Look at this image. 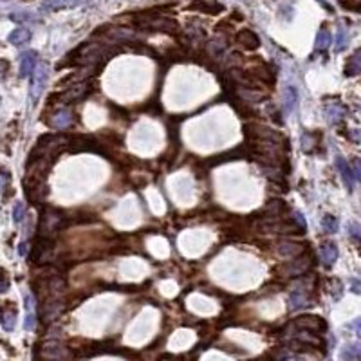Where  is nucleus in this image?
<instances>
[{
	"instance_id": "16",
	"label": "nucleus",
	"mask_w": 361,
	"mask_h": 361,
	"mask_svg": "<svg viewBox=\"0 0 361 361\" xmlns=\"http://www.w3.org/2000/svg\"><path fill=\"white\" fill-rule=\"evenodd\" d=\"M71 123H72V114L67 110V108L58 110L54 114V118H52V127H56V128H67Z\"/></svg>"
},
{
	"instance_id": "23",
	"label": "nucleus",
	"mask_w": 361,
	"mask_h": 361,
	"mask_svg": "<svg viewBox=\"0 0 361 361\" xmlns=\"http://www.w3.org/2000/svg\"><path fill=\"white\" fill-rule=\"evenodd\" d=\"M44 356H47V357H62V356H64V347L58 345V342L47 343V345L44 347Z\"/></svg>"
},
{
	"instance_id": "4",
	"label": "nucleus",
	"mask_w": 361,
	"mask_h": 361,
	"mask_svg": "<svg viewBox=\"0 0 361 361\" xmlns=\"http://www.w3.org/2000/svg\"><path fill=\"white\" fill-rule=\"evenodd\" d=\"M31 78V87H29V94H31L33 103H36L44 92L45 81H47V67L45 65H36L33 74L29 76Z\"/></svg>"
},
{
	"instance_id": "19",
	"label": "nucleus",
	"mask_w": 361,
	"mask_h": 361,
	"mask_svg": "<svg viewBox=\"0 0 361 361\" xmlns=\"http://www.w3.org/2000/svg\"><path fill=\"white\" fill-rule=\"evenodd\" d=\"M284 101H286V110L287 112H293L296 108V103H298V92L294 87H287L284 91Z\"/></svg>"
},
{
	"instance_id": "28",
	"label": "nucleus",
	"mask_w": 361,
	"mask_h": 361,
	"mask_svg": "<svg viewBox=\"0 0 361 361\" xmlns=\"http://www.w3.org/2000/svg\"><path fill=\"white\" fill-rule=\"evenodd\" d=\"M342 357L343 359H357V357H359V347L357 345H349V349H345L342 352Z\"/></svg>"
},
{
	"instance_id": "8",
	"label": "nucleus",
	"mask_w": 361,
	"mask_h": 361,
	"mask_svg": "<svg viewBox=\"0 0 361 361\" xmlns=\"http://www.w3.org/2000/svg\"><path fill=\"white\" fill-rule=\"evenodd\" d=\"M235 40H237V44L246 47L247 51H255V49L260 47V38H258L251 29H242V31H238L237 36H235Z\"/></svg>"
},
{
	"instance_id": "15",
	"label": "nucleus",
	"mask_w": 361,
	"mask_h": 361,
	"mask_svg": "<svg viewBox=\"0 0 361 361\" xmlns=\"http://www.w3.org/2000/svg\"><path fill=\"white\" fill-rule=\"evenodd\" d=\"M0 325L4 327L6 330H13L16 325V309L13 307H6L2 313H0Z\"/></svg>"
},
{
	"instance_id": "20",
	"label": "nucleus",
	"mask_w": 361,
	"mask_h": 361,
	"mask_svg": "<svg viewBox=\"0 0 361 361\" xmlns=\"http://www.w3.org/2000/svg\"><path fill=\"white\" fill-rule=\"evenodd\" d=\"M327 116H329L330 123H338V121L345 116V108H343L342 105L334 103V105H330V107L327 108Z\"/></svg>"
},
{
	"instance_id": "7",
	"label": "nucleus",
	"mask_w": 361,
	"mask_h": 361,
	"mask_svg": "<svg viewBox=\"0 0 361 361\" xmlns=\"http://www.w3.org/2000/svg\"><path fill=\"white\" fill-rule=\"evenodd\" d=\"M62 311H64V302L62 300H56V298H51V300H47V302L44 303V307H42V320H44L45 323L52 322V320H56V318L62 314Z\"/></svg>"
},
{
	"instance_id": "3",
	"label": "nucleus",
	"mask_w": 361,
	"mask_h": 361,
	"mask_svg": "<svg viewBox=\"0 0 361 361\" xmlns=\"http://www.w3.org/2000/svg\"><path fill=\"white\" fill-rule=\"evenodd\" d=\"M293 325L296 327V329L309 330V332H313V334H318V332L323 334V332H327V329H329V325H327V322L322 316H313V314L296 318V320L293 322Z\"/></svg>"
},
{
	"instance_id": "13",
	"label": "nucleus",
	"mask_w": 361,
	"mask_h": 361,
	"mask_svg": "<svg viewBox=\"0 0 361 361\" xmlns=\"http://www.w3.org/2000/svg\"><path fill=\"white\" fill-rule=\"evenodd\" d=\"M191 9H197L201 13H208V15H217V13L224 11V6L218 2H211V0H199L195 4H191Z\"/></svg>"
},
{
	"instance_id": "11",
	"label": "nucleus",
	"mask_w": 361,
	"mask_h": 361,
	"mask_svg": "<svg viewBox=\"0 0 361 361\" xmlns=\"http://www.w3.org/2000/svg\"><path fill=\"white\" fill-rule=\"evenodd\" d=\"M309 306V294L303 291V287H296L291 291L289 294V307L291 309H302V307Z\"/></svg>"
},
{
	"instance_id": "14",
	"label": "nucleus",
	"mask_w": 361,
	"mask_h": 361,
	"mask_svg": "<svg viewBox=\"0 0 361 361\" xmlns=\"http://www.w3.org/2000/svg\"><path fill=\"white\" fill-rule=\"evenodd\" d=\"M336 164H338V168H340V172H342V177H343V181H345L347 188H349V190H354V183H356V179H354V174H352L350 164L342 157H338Z\"/></svg>"
},
{
	"instance_id": "9",
	"label": "nucleus",
	"mask_w": 361,
	"mask_h": 361,
	"mask_svg": "<svg viewBox=\"0 0 361 361\" xmlns=\"http://www.w3.org/2000/svg\"><path fill=\"white\" fill-rule=\"evenodd\" d=\"M36 56L38 54L35 51H27L22 54V58H20V76L22 78H29L33 74V71L36 67V62H38Z\"/></svg>"
},
{
	"instance_id": "33",
	"label": "nucleus",
	"mask_w": 361,
	"mask_h": 361,
	"mask_svg": "<svg viewBox=\"0 0 361 361\" xmlns=\"http://www.w3.org/2000/svg\"><path fill=\"white\" fill-rule=\"evenodd\" d=\"M350 235H352L354 240H359V228H357V224H350Z\"/></svg>"
},
{
	"instance_id": "6",
	"label": "nucleus",
	"mask_w": 361,
	"mask_h": 361,
	"mask_svg": "<svg viewBox=\"0 0 361 361\" xmlns=\"http://www.w3.org/2000/svg\"><path fill=\"white\" fill-rule=\"evenodd\" d=\"M92 92V87H89V85H74V87L67 89L65 92H62V94L58 96L64 103H71V101H79V99L87 98L89 94Z\"/></svg>"
},
{
	"instance_id": "27",
	"label": "nucleus",
	"mask_w": 361,
	"mask_h": 361,
	"mask_svg": "<svg viewBox=\"0 0 361 361\" xmlns=\"http://www.w3.org/2000/svg\"><path fill=\"white\" fill-rule=\"evenodd\" d=\"M329 44H330V36H329V33H327L325 29H323V31L318 33V36H316V47H318V49H325Z\"/></svg>"
},
{
	"instance_id": "21",
	"label": "nucleus",
	"mask_w": 361,
	"mask_h": 361,
	"mask_svg": "<svg viewBox=\"0 0 361 361\" xmlns=\"http://www.w3.org/2000/svg\"><path fill=\"white\" fill-rule=\"evenodd\" d=\"M78 4V0H47L44 4L45 9H64Z\"/></svg>"
},
{
	"instance_id": "12",
	"label": "nucleus",
	"mask_w": 361,
	"mask_h": 361,
	"mask_svg": "<svg viewBox=\"0 0 361 361\" xmlns=\"http://www.w3.org/2000/svg\"><path fill=\"white\" fill-rule=\"evenodd\" d=\"M36 323V313H35V298L33 294H25V322L24 329L33 330Z\"/></svg>"
},
{
	"instance_id": "26",
	"label": "nucleus",
	"mask_w": 361,
	"mask_h": 361,
	"mask_svg": "<svg viewBox=\"0 0 361 361\" xmlns=\"http://www.w3.org/2000/svg\"><path fill=\"white\" fill-rule=\"evenodd\" d=\"M314 145H316V135L311 134V132H306L302 135V148L306 152H311V147H314Z\"/></svg>"
},
{
	"instance_id": "25",
	"label": "nucleus",
	"mask_w": 361,
	"mask_h": 361,
	"mask_svg": "<svg viewBox=\"0 0 361 361\" xmlns=\"http://www.w3.org/2000/svg\"><path fill=\"white\" fill-rule=\"evenodd\" d=\"M24 217H25V206H24V203L16 201V203H15V208H13V220H15V224H20L22 220H24Z\"/></svg>"
},
{
	"instance_id": "18",
	"label": "nucleus",
	"mask_w": 361,
	"mask_h": 361,
	"mask_svg": "<svg viewBox=\"0 0 361 361\" xmlns=\"http://www.w3.org/2000/svg\"><path fill=\"white\" fill-rule=\"evenodd\" d=\"M29 38H31V33H29L27 29H15V31H13L11 35L8 36L9 44H13V45H22V44H25V42H27Z\"/></svg>"
},
{
	"instance_id": "34",
	"label": "nucleus",
	"mask_w": 361,
	"mask_h": 361,
	"mask_svg": "<svg viewBox=\"0 0 361 361\" xmlns=\"http://www.w3.org/2000/svg\"><path fill=\"white\" fill-rule=\"evenodd\" d=\"M18 253L22 255V257H25V255H27V242H20V246H18Z\"/></svg>"
},
{
	"instance_id": "2",
	"label": "nucleus",
	"mask_w": 361,
	"mask_h": 361,
	"mask_svg": "<svg viewBox=\"0 0 361 361\" xmlns=\"http://www.w3.org/2000/svg\"><path fill=\"white\" fill-rule=\"evenodd\" d=\"M52 246H54L52 238L42 237V235H38V237H36V240H35V244L31 246L29 260H31L33 264H44L45 260H47L49 253L52 251Z\"/></svg>"
},
{
	"instance_id": "31",
	"label": "nucleus",
	"mask_w": 361,
	"mask_h": 361,
	"mask_svg": "<svg viewBox=\"0 0 361 361\" xmlns=\"http://www.w3.org/2000/svg\"><path fill=\"white\" fill-rule=\"evenodd\" d=\"M269 114H271V119H273V121H276V125H282L284 123L282 118H280V112H278V108L269 107Z\"/></svg>"
},
{
	"instance_id": "5",
	"label": "nucleus",
	"mask_w": 361,
	"mask_h": 361,
	"mask_svg": "<svg viewBox=\"0 0 361 361\" xmlns=\"http://www.w3.org/2000/svg\"><path fill=\"white\" fill-rule=\"evenodd\" d=\"M294 260H291L289 264H287V273L291 274V276H300V274L307 273V271L313 267L314 264V257L313 253H306L303 255V251L300 255H296V257H293Z\"/></svg>"
},
{
	"instance_id": "32",
	"label": "nucleus",
	"mask_w": 361,
	"mask_h": 361,
	"mask_svg": "<svg viewBox=\"0 0 361 361\" xmlns=\"http://www.w3.org/2000/svg\"><path fill=\"white\" fill-rule=\"evenodd\" d=\"M343 45H345V35H343V31H340V33H338V45H336V49H338V51H342Z\"/></svg>"
},
{
	"instance_id": "30",
	"label": "nucleus",
	"mask_w": 361,
	"mask_h": 361,
	"mask_svg": "<svg viewBox=\"0 0 361 361\" xmlns=\"http://www.w3.org/2000/svg\"><path fill=\"white\" fill-rule=\"evenodd\" d=\"M293 220H294V223H296V224H298V226L302 228V230H303V231H306V230H307V223H306V218H303V215H302V213H300V211H294V217H293Z\"/></svg>"
},
{
	"instance_id": "22",
	"label": "nucleus",
	"mask_w": 361,
	"mask_h": 361,
	"mask_svg": "<svg viewBox=\"0 0 361 361\" xmlns=\"http://www.w3.org/2000/svg\"><path fill=\"white\" fill-rule=\"evenodd\" d=\"M322 226L325 233H336L338 228H340V223H338V218L334 215H325L322 220Z\"/></svg>"
},
{
	"instance_id": "29",
	"label": "nucleus",
	"mask_w": 361,
	"mask_h": 361,
	"mask_svg": "<svg viewBox=\"0 0 361 361\" xmlns=\"http://www.w3.org/2000/svg\"><path fill=\"white\" fill-rule=\"evenodd\" d=\"M9 289V278L6 269H0V293H6Z\"/></svg>"
},
{
	"instance_id": "10",
	"label": "nucleus",
	"mask_w": 361,
	"mask_h": 361,
	"mask_svg": "<svg viewBox=\"0 0 361 361\" xmlns=\"http://www.w3.org/2000/svg\"><path fill=\"white\" fill-rule=\"evenodd\" d=\"M338 246L334 242H323L322 247H320V258L325 267H330L334 262L338 260Z\"/></svg>"
},
{
	"instance_id": "24",
	"label": "nucleus",
	"mask_w": 361,
	"mask_h": 361,
	"mask_svg": "<svg viewBox=\"0 0 361 361\" xmlns=\"http://www.w3.org/2000/svg\"><path fill=\"white\" fill-rule=\"evenodd\" d=\"M359 72V51L349 60V64L345 67V74L347 76H356Z\"/></svg>"
},
{
	"instance_id": "17",
	"label": "nucleus",
	"mask_w": 361,
	"mask_h": 361,
	"mask_svg": "<svg viewBox=\"0 0 361 361\" xmlns=\"http://www.w3.org/2000/svg\"><path fill=\"white\" fill-rule=\"evenodd\" d=\"M278 251H280V255H284V257L287 258H293L296 257V255H300L303 251L302 244H294V242H282L280 246H278Z\"/></svg>"
},
{
	"instance_id": "1",
	"label": "nucleus",
	"mask_w": 361,
	"mask_h": 361,
	"mask_svg": "<svg viewBox=\"0 0 361 361\" xmlns=\"http://www.w3.org/2000/svg\"><path fill=\"white\" fill-rule=\"evenodd\" d=\"M67 224H69V220L62 210H56V208H44V210H42V215H40L38 235L52 238V235L62 231Z\"/></svg>"
}]
</instances>
